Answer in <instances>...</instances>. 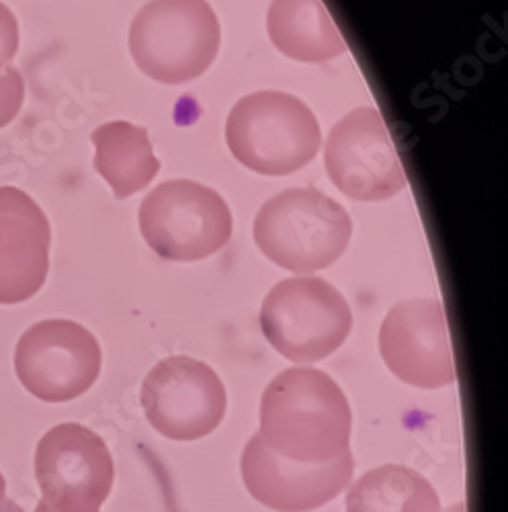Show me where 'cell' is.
<instances>
[{
    "instance_id": "cell-1",
    "label": "cell",
    "mask_w": 508,
    "mask_h": 512,
    "mask_svg": "<svg viewBox=\"0 0 508 512\" xmlns=\"http://www.w3.org/2000/svg\"><path fill=\"white\" fill-rule=\"evenodd\" d=\"M353 414L345 392L320 369L279 373L261 400L263 443L283 459L326 463L349 451Z\"/></svg>"
},
{
    "instance_id": "cell-2",
    "label": "cell",
    "mask_w": 508,
    "mask_h": 512,
    "mask_svg": "<svg viewBox=\"0 0 508 512\" xmlns=\"http://www.w3.org/2000/svg\"><path fill=\"white\" fill-rule=\"evenodd\" d=\"M353 234L349 211L312 187L285 189L254 218V242L277 267L312 273L345 254Z\"/></svg>"
},
{
    "instance_id": "cell-3",
    "label": "cell",
    "mask_w": 508,
    "mask_h": 512,
    "mask_svg": "<svg viewBox=\"0 0 508 512\" xmlns=\"http://www.w3.org/2000/svg\"><path fill=\"white\" fill-rule=\"evenodd\" d=\"M226 142L234 158L252 173L285 177L316 158L322 134L316 115L302 99L261 91L232 107Z\"/></svg>"
},
{
    "instance_id": "cell-4",
    "label": "cell",
    "mask_w": 508,
    "mask_h": 512,
    "mask_svg": "<svg viewBox=\"0 0 508 512\" xmlns=\"http://www.w3.org/2000/svg\"><path fill=\"white\" fill-rule=\"evenodd\" d=\"M220 21L207 0H150L130 27L136 66L156 82L199 78L220 50Z\"/></svg>"
},
{
    "instance_id": "cell-5",
    "label": "cell",
    "mask_w": 508,
    "mask_h": 512,
    "mask_svg": "<svg viewBox=\"0 0 508 512\" xmlns=\"http://www.w3.org/2000/svg\"><path fill=\"white\" fill-rule=\"evenodd\" d=\"M259 320L271 347L298 365L336 353L353 328L345 295L312 275L279 281L265 297Z\"/></svg>"
},
{
    "instance_id": "cell-6",
    "label": "cell",
    "mask_w": 508,
    "mask_h": 512,
    "mask_svg": "<svg viewBox=\"0 0 508 512\" xmlns=\"http://www.w3.org/2000/svg\"><path fill=\"white\" fill-rule=\"evenodd\" d=\"M140 230L146 244L166 261H203L228 244L232 211L214 189L175 179L158 185L142 201Z\"/></svg>"
},
{
    "instance_id": "cell-7",
    "label": "cell",
    "mask_w": 508,
    "mask_h": 512,
    "mask_svg": "<svg viewBox=\"0 0 508 512\" xmlns=\"http://www.w3.org/2000/svg\"><path fill=\"white\" fill-rule=\"evenodd\" d=\"M95 334L72 320H44L23 332L15 349L21 386L37 400L64 404L87 394L101 375Z\"/></svg>"
},
{
    "instance_id": "cell-8",
    "label": "cell",
    "mask_w": 508,
    "mask_h": 512,
    "mask_svg": "<svg viewBox=\"0 0 508 512\" xmlns=\"http://www.w3.org/2000/svg\"><path fill=\"white\" fill-rule=\"evenodd\" d=\"M35 480L52 510L99 512L113 488V457L89 426L64 422L39 439Z\"/></svg>"
},
{
    "instance_id": "cell-9",
    "label": "cell",
    "mask_w": 508,
    "mask_h": 512,
    "mask_svg": "<svg viewBox=\"0 0 508 512\" xmlns=\"http://www.w3.org/2000/svg\"><path fill=\"white\" fill-rule=\"evenodd\" d=\"M142 406L152 429L171 441H199L224 420L228 398L220 375L193 357L162 359L146 375Z\"/></svg>"
},
{
    "instance_id": "cell-10",
    "label": "cell",
    "mask_w": 508,
    "mask_h": 512,
    "mask_svg": "<svg viewBox=\"0 0 508 512\" xmlns=\"http://www.w3.org/2000/svg\"><path fill=\"white\" fill-rule=\"evenodd\" d=\"M324 166L332 185L355 201H386L406 187L396 144L375 107H359L332 127Z\"/></svg>"
},
{
    "instance_id": "cell-11",
    "label": "cell",
    "mask_w": 508,
    "mask_h": 512,
    "mask_svg": "<svg viewBox=\"0 0 508 512\" xmlns=\"http://www.w3.org/2000/svg\"><path fill=\"white\" fill-rule=\"evenodd\" d=\"M379 353L408 386L439 390L457 379L445 308L433 297L396 304L379 330Z\"/></svg>"
},
{
    "instance_id": "cell-12",
    "label": "cell",
    "mask_w": 508,
    "mask_h": 512,
    "mask_svg": "<svg viewBox=\"0 0 508 512\" xmlns=\"http://www.w3.org/2000/svg\"><path fill=\"white\" fill-rule=\"evenodd\" d=\"M351 449L326 463L289 461L273 453L259 433L240 459V474L250 496L277 512H310L341 494L353 480Z\"/></svg>"
},
{
    "instance_id": "cell-13",
    "label": "cell",
    "mask_w": 508,
    "mask_h": 512,
    "mask_svg": "<svg viewBox=\"0 0 508 512\" xmlns=\"http://www.w3.org/2000/svg\"><path fill=\"white\" fill-rule=\"evenodd\" d=\"M52 228L39 203L17 187H0V304L31 300L50 273Z\"/></svg>"
},
{
    "instance_id": "cell-14",
    "label": "cell",
    "mask_w": 508,
    "mask_h": 512,
    "mask_svg": "<svg viewBox=\"0 0 508 512\" xmlns=\"http://www.w3.org/2000/svg\"><path fill=\"white\" fill-rule=\"evenodd\" d=\"M267 29L273 46L291 60L322 64L347 52L322 0H273Z\"/></svg>"
},
{
    "instance_id": "cell-15",
    "label": "cell",
    "mask_w": 508,
    "mask_h": 512,
    "mask_svg": "<svg viewBox=\"0 0 508 512\" xmlns=\"http://www.w3.org/2000/svg\"><path fill=\"white\" fill-rule=\"evenodd\" d=\"M95 170L109 183L117 199H127L146 189L158 175L148 132L127 121H109L93 132Z\"/></svg>"
},
{
    "instance_id": "cell-16",
    "label": "cell",
    "mask_w": 508,
    "mask_h": 512,
    "mask_svg": "<svg viewBox=\"0 0 508 512\" xmlns=\"http://www.w3.org/2000/svg\"><path fill=\"white\" fill-rule=\"evenodd\" d=\"M347 512H443L433 484L406 465H381L363 474L347 496Z\"/></svg>"
},
{
    "instance_id": "cell-17",
    "label": "cell",
    "mask_w": 508,
    "mask_h": 512,
    "mask_svg": "<svg viewBox=\"0 0 508 512\" xmlns=\"http://www.w3.org/2000/svg\"><path fill=\"white\" fill-rule=\"evenodd\" d=\"M25 101V80L21 72L7 66L0 72V130L15 121Z\"/></svg>"
},
{
    "instance_id": "cell-18",
    "label": "cell",
    "mask_w": 508,
    "mask_h": 512,
    "mask_svg": "<svg viewBox=\"0 0 508 512\" xmlns=\"http://www.w3.org/2000/svg\"><path fill=\"white\" fill-rule=\"evenodd\" d=\"M19 52V23L13 11L0 0V70H5Z\"/></svg>"
},
{
    "instance_id": "cell-19",
    "label": "cell",
    "mask_w": 508,
    "mask_h": 512,
    "mask_svg": "<svg viewBox=\"0 0 508 512\" xmlns=\"http://www.w3.org/2000/svg\"><path fill=\"white\" fill-rule=\"evenodd\" d=\"M0 512H25L17 502H13V500H5L3 502V506H0Z\"/></svg>"
},
{
    "instance_id": "cell-20",
    "label": "cell",
    "mask_w": 508,
    "mask_h": 512,
    "mask_svg": "<svg viewBox=\"0 0 508 512\" xmlns=\"http://www.w3.org/2000/svg\"><path fill=\"white\" fill-rule=\"evenodd\" d=\"M5 500H7V480H5L3 472H0V506H3Z\"/></svg>"
},
{
    "instance_id": "cell-21",
    "label": "cell",
    "mask_w": 508,
    "mask_h": 512,
    "mask_svg": "<svg viewBox=\"0 0 508 512\" xmlns=\"http://www.w3.org/2000/svg\"><path fill=\"white\" fill-rule=\"evenodd\" d=\"M35 512H56V510H52L44 500H41V502L35 506Z\"/></svg>"
},
{
    "instance_id": "cell-22",
    "label": "cell",
    "mask_w": 508,
    "mask_h": 512,
    "mask_svg": "<svg viewBox=\"0 0 508 512\" xmlns=\"http://www.w3.org/2000/svg\"><path fill=\"white\" fill-rule=\"evenodd\" d=\"M449 512H465V506L463 504H459V506H451V510Z\"/></svg>"
}]
</instances>
